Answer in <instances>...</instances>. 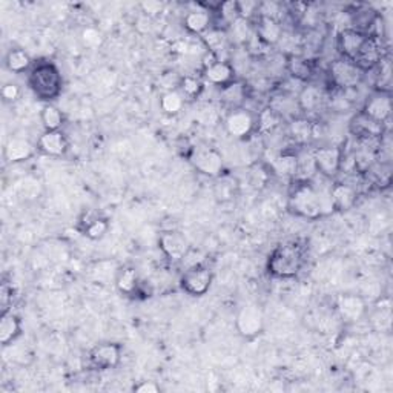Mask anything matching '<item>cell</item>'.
<instances>
[{"mask_svg":"<svg viewBox=\"0 0 393 393\" xmlns=\"http://www.w3.org/2000/svg\"><path fill=\"white\" fill-rule=\"evenodd\" d=\"M289 209L295 216L317 220L327 213L333 212V202L331 197V189L320 191L311 183H299L290 192Z\"/></svg>","mask_w":393,"mask_h":393,"instance_id":"1","label":"cell"},{"mask_svg":"<svg viewBox=\"0 0 393 393\" xmlns=\"http://www.w3.org/2000/svg\"><path fill=\"white\" fill-rule=\"evenodd\" d=\"M304 260V247L298 241H286L269 255L268 270L275 278H294L303 269Z\"/></svg>","mask_w":393,"mask_h":393,"instance_id":"2","label":"cell"},{"mask_svg":"<svg viewBox=\"0 0 393 393\" xmlns=\"http://www.w3.org/2000/svg\"><path fill=\"white\" fill-rule=\"evenodd\" d=\"M28 85L39 100L51 102L62 92V74L53 62L42 60L31 67L28 74Z\"/></svg>","mask_w":393,"mask_h":393,"instance_id":"3","label":"cell"},{"mask_svg":"<svg viewBox=\"0 0 393 393\" xmlns=\"http://www.w3.org/2000/svg\"><path fill=\"white\" fill-rule=\"evenodd\" d=\"M364 71L347 59H338L329 67V77L335 87L341 89H350L358 87L363 80Z\"/></svg>","mask_w":393,"mask_h":393,"instance_id":"4","label":"cell"},{"mask_svg":"<svg viewBox=\"0 0 393 393\" xmlns=\"http://www.w3.org/2000/svg\"><path fill=\"white\" fill-rule=\"evenodd\" d=\"M212 284V272L204 264H195L184 270L180 278L182 289L192 297H202L209 290Z\"/></svg>","mask_w":393,"mask_h":393,"instance_id":"5","label":"cell"},{"mask_svg":"<svg viewBox=\"0 0 393 393\" xmlns=\"http://www.w3.org/2000/svg\"><path fill=\"white\" fill-rule=\"evenodd\" d=\"M235 327L243 338L252 340L259 337L264 329L263 312L254 304L241 307L237 320H235Z\"/></svg>","mask_w":393,"mask_h":393,"instance_id":"6","label":"cell"},{"mask_svg":"<svg viewBox=\"0 0 393 393\" xmlns=\"http://www.w3.org/2000/svg\"><path fill=\"white\" fill-rule=\"evenodd\" d=\"M121 360V347L116 342H100L91 349L89 364L97 370L116 369Z\"/></svg>","mask_w":393,"mask_h":393,"instance_id":"7","label":"cell"},{"mask_svg":"<svg viewBox=\"0 0 393 393\" xmlns=\"http://www.w3.org/2000/svg\"><path fill=\"white\" fill-rule=\"evenodd\" d=\"M364 116L378 121V123H385L392 114V97L390 92L384 89H378L374 94H370L364 103L361 111Z\"/></svg>","mask_w":393,"mask_h":393,"instance_id":"8","label":"cell"},{"mask_svg":"<svg viewBox=\"0 0 393 393\" xmlns=\"http://www.w3.org/2000/svg\"><path fill=\"white\" fill-rule=\"evenodd\" d=\"M342 161V152L337 146H324L318 148L313 152V163L315 169L324 177H335L340 173Z\"/></svg>","mask_w":393,"mask_h":393,"instance_id":"9","label":"cell"},{"mask_svg":"<svg viewBox=\"0 0 393 393\" xmlns=\"http://www.w3.org/2000/svg\"><path fill=\"white\" fill-rule=\"evenodd\" d=\"M383 62V44L381 39L375 37V35H367L366 42H364L358 55L353 60V63L360 69H363L364 73L366 71L374 69L375 67L380 65Z\"/></svg>","mask_w":393,"mask_h":393,"instance_id":"10","label":"cell"},{"mask_svg":"<svg viewBox=\"0 0 393 393\" xmlns=\"http://www.w3.org/2000/svg\"><path fill=\"white\" fill-rule=\"evenodd\" d=\"M337 311L340 313V318L344 321V323L353 324L366 315L367 304L364 302L363 297L347 294V295H341L338 298Z\"/></svg>","mask_w":393,"mask_h":393,"instance_id":"11","label":"cell"},{"mask_svg":"<svg viewBox=\"0 0 393 393\" xmlns=\"http://www.w3.org/2000/svg\"><path fill=\"white\" fill-rule=\"evenodd\" d=\"M226 130L232 137L235 139H246L247 135H251L255 128V119L247 110L237 108L229 112V116L226 117Z\"/></svg>","mask_w":393,"mask_h":393,"instance_id":"12","label":"cell"},{"mask_svg":"<svg viewBox=\"0 0 393 393\" xmlns=\"http://www.w3.org/2000/svg\"><path fill=\"white\" fill-rule=\"evenodd\" d=\"M161 252L173 261H182L189 252V245L180 232L169 231L163 232L159 238Z\"/></svg>","mask_w":393,"mask_h":393,"instance_id":"13","label":"cell"},{"mask_svg":"<svg viewBox=\"0 0 393 393\" xmlns=\"http://www.w3.org/2000/svg\"><path fill=\"white\" fill-rule=\"evenodd\" d=\"M367 35L369 34H366L364 31L353 30V28L341 31L338 35V49L342 55V59L353 62L356 59V55H358L363 44L366 42Z\"/></svg>","mask_w":393,"mask_h":393,"instance_id":"14","label":"cell"},{"mask_svg":"<svg viewBox=\"0 0 393 393\" xmlns=\"http://www.w3.org/2000/svg\"><path fill=\"white\" fill-rule=\"evenodd\" d=\"M37 149L40 152H44L45 155L49 157H62L65 155L69 141L67 139V135L62 131H45L40 135L37 140Z\"/></svg>","mask_w":393,"mask_h":393,"instance_id":"15","label":"cell"},{"mask_svg":"<svg viewBox=\"0 0 393 393\" xmlns=\"http://www.w3.org/2000/svg\"><path fill=\"white\" fill-rule=\"evenodd\" d=\"M194 168L208 177H218L221 169H223V159L216 151V149H204V151H198L194 159H192Z\"/></svg>","mask_w":393,"mask_h":393,"instance_id":"16","label":"cell"},{"mask_svg":"<svg viewBox=\"0 0 393 393\" xmlns=\"http://www.w3.org/2000/svg\"><path fill=\"white\" fill-rule=\"evenodd\" d=\"M255 35L264 45H277L283 35V26L280 20L259 16L255 25Z\"/></svg>","mask_w":393,"mask_h":393,"instance_id":"17","label":"cell"},{"mask_svg":"<svg viewBox=\"0 0 393 393\" xmlns=\"http://www.w3.org/2000/svg\"><path fill=\"white\" fill-rule=\"evenodd\" d=\"M350 131L360 140L381 139L384 134V125L378 123V121L372 120L367 116H364L363 112H360L350 121Z\"/></svg>","mask_w":393,"mask_h":393,"instance_id":"18","label":"cell"},{"mask_svg":"<svg viewBox=\"0 0 393 393\" xmlns=\"http://www.w3.org/2000/svg\"><path fill=\"white\" fill-rule=\"evenodd\" d=\"M35 148L30 140L14 137L5 146V159L10 163H22L30 160L35 152Z\"/></svg>","mask_w":393,"mask_h":393,"instance_id":"19","label":"cell"},{"mask_svg":"<svg viewBox=\"0 0 393 393\" xmlns=\"http://www.w3.org/2000/svg\"><path fill=\"white\" fill-rule=\"evenodd\" d=\"M22 333V324L17 315L12 312H2L0 317V342L3 347L11 346Z\"/></svg>","mask_w":393,"mask_h":393,"instance_id":"20","label":"cell"},{"mask_svg":"<svg viewBox=\"0 0 393 393\" xmlns=\"http://www.w3.org/2000/svg\"><path fill=\"white\" fill-rule=\"evenodd\" d=\"M203 77L206 82H209L211 85H216V87L223 88L226 85H229L234 82L235 71L227 62H217L213 63L212 67L203 69Z\"/></svg>","mask_w":393,"mask_h":393,"instance_id":"21","label":"cell"},{"mask_svg":"<svg viewBox=\"0 0 393 393\" xmlns=\"http://www.w3.org/2000/svg\"><path fill=\"white\" fill-rule=\"evenodd\" d=\"M116 286L120 294L123 295H134L140 289V280L137 269L132 266L119 268L116 272Z\"/></svg>","mask_w":393,"mask_h":393,"instance_id":"22","label":"cell"},{"mask_svg":"<svg viewBox=\"0 0 393 393\" xmlns=\"http://www.w3.org/2000/svg\"><path fill=\"white\" fill-rule=\"evenodd\" d=\"M183 25L189 33L203 35L206 31L211 30L212 25L211 12L208 10L189 11L183 19Z\"/></svg>","mask_w":393,"mask_h":393,"instance_id":"23","label":"cell"},{"mask_svg":"<svg viewBox=\"0 0 393 393\" xmlns=\"http://www.w3.org/2000/svg\"><path fill=\"white\" fill-rule=\"evenodd\" d=\"M333 208L338 211H349L356 202V191L346 183H335L331 188Z\"/></svg>","mask_w":393,"mask_h":393,"instance_id":"24","label":"cell"},{"mask_svg":"<svg viewBox=\"0 0 393 393\" xmlns=\"http://www.w3.org/2000/svg\"><path fill=\"white\" fill-rule=\"evenodd\" d=\"M5 65L8 68V71L16 74H22L25 71H30L33 67V60L30 54H28L25 49L20 48H12L8 51L5 57Z\"/></svg>","mask_w":393,"mask_h":393,"instance_id":"25","label":"cell"},{"mask_svg":"<svg viewBox=\"0 0 393 393\" xmlns=\"http://www.w3.org/2000/svg\"><path fill=\"white\" fill-rule=\"evenodd\" d=\"M299 166V159L295 154H281L280 157L272 161V171L277 177L281 178H290L298 174Z\"/></svg>","mask_w":393,"mask_h":393,"instance_id":"26","label":"cell"},{"mask_svg":"<svg viewBox=\"0 0 393 393\" xmlns=\"http://www.w3.org/2000/svg\"><path fill=\"white\" fill-rule=\"evenodd\" d=\"M220 98L225 105L231 106V108L237 110L240 108V105L245 102L246 98V88L241 82H231L229 85L221 88L220 91Z\"/></svg>","mask_w":393,"mask_h":393,"instance_id":"27","label":"cell"},{"mask_svg":"<svg viewBox=\"0 0 393 393\" xmlns=\"http://www.w3.org/2000/svg\"><path fill=\"white\" fill-rule=\"evenodd\" d=\"M321 102H323V92L318 87H313V85L304 87L298 96L299 108L306 112H313L318 110Z\"/></svg>","mask_w":393,"mask_h":393,"instance_id":"28","label":"cell"},{"mask_svg":"<svg viewBox=\"0 0 393 393\" xmlns=\"http://www.w3.org/2000/svg\"><path fill=\"white\" fill-rule=\"evenodd\" d=\"M110 231V223L106 218H100L88 213L87 221H83V234L89 240H100L103 238Z\"/></svg>","mask_w":393,"mask_h":393,"instance_id":"29","label":"cell"},{"mask_svg":"<svg viewBox=\"0 0 393 393\" xmlns=\"http://www.w3.org/2000/svg\"><path fill=\"white\" fill-rule=\"evenodd\" d=\"M40 120L42 125L45 128V131H60L63 121H65V117H63L62 111L57 108V106L45 105L40 112Z\"/></svg>","mask_w":393,"mask_h":393,"instance_id":"30","label":"cell"},{"mask_svg":"<svg viewBox=\"0 0 393 393\" xmlns=\"http://www.w3.org/2000/svg\"><path fill=\"white\" fill-rule=\"evenodd\" d=\"M289 135L297 143H307L313 135V126L309 120L295 119L289 125Z\"/></svg>","mask_w":393,"mask_h":393,"instance_id":"31","label":"cell"},{"mask_svg":"<svg viewBox=\"0 0 393 393\" xmlns=\"http://www.w3.org/2000/svg\"><path fill=\"white\" fill-rule=\"evenodd\" d=\"M184 105V97L182 96L180 91L171 89L168 92H164L160 98V106L164 114H169V116H175L182 111Z\"/></svg>","mask_w":393,"mask_h":393,"instance_id":"32","label":"cell"},{"mask_svg":"<svg viewBox=\"0 0 393 393\" xmlns=\"http://www.w3.org/2000/svg\"><path fill=\"white\" fill-rule=\"evenodd\" d=\"M180 92L184 98H197L203 91V82L200 78L194 77V76H184L183 78H180Z\"/></svg>","mask_w":393,"mask_h":393,"instance_id":"33","label":"cell"},{"mask_svg":"<svg viewBox=\"0 0 393 393\" xmlns=\"http://www.w3.org/2000/svg\"><path fill=\"white\" fill-rule=\"evenodd\" d=\"M202 39L204 42L206 48H208V51H212L216 54L218 49L225 48V44H226V34L225 31H221L220 28H211L209 31H206L202 35Z\"/></svg>","mask_w":393,"mask_h":393,"instance_id":"34","label":"cell"},{"mask_svg":"<svg viewBox=\"0 0 393 393\" xmlns=\"http://www.w3.org/2000/svg\"><path fill=\"white\" fill-rule=\"evenodd\" d=\"M289 71L292 76L299 78V80H307L312 74V65L309 60L303 59V57H292L289 60Z\"/></svg>","mask_w":393,"mask_h":393,"instance_id":"35","label":"cell"},{"mask_svg":"<svg viewBox=\"0 0 393 393\" xmlns=\"http://www.w3.org/2000/svg\"><path fill=\"white\" fill-rule=\"evenodd\" d=\"M259 126H260V131L263 132H269L272 131L274 128L278 126L280 123V117H278V114L275 110L272 108H266L261 114H260V119H259Z\"/></svg>","mask_w":393,"mask_h":393,"instance_id":"36","label":"cell"},{"mask_svg":"<svg viewBox=\"0 0 393 393\" xmlns=\"http://www.w3.org/2000/svg\"><path fill=\"white\" fill-rule=\"evenodd\" d=\"M82 40L88 48H97L102 44V34H100V31H97L96 28H87V30L82 33Z\"/></svg>","mask_w":393,"mask_h":393,"instance_id":"37","label":"cell"},{"mask_svg":"<svg viewBox=\"0 0 393 393\" xmlns=\"http://www.w3.org/2000/svg\"><path fill=\"white\" fill-rule=\"evenodd\" d=\"M20 97V88L16 83H6L2 87V98L6 103H14L17 102V98Z\"/></svg>","mask_w":393,"mask_h":393,"instance_id":"38","label":"cell"},{"mask_svg":"<svg viewBox=\"0 0 393 393\" xmlns=\"http://www.w3.org/2000/svg\"><path fill=\"white\" fill-rule=\"evenodd\" d=\"M231 26L234 30L235 37H238L240 40H247L249 39V22H247V20L238 17Z\"/></svg>","mask_w":393,"mask_h":393,"instance_id":"39","label":"cell"},{"mask_svg":"<svg viewBox=\"0 0 393 393\" xmlns=\"http://www.w3.org/2000/svg\"><path fill=\"white\" fill-rule=\"evenodd\" d=\"M12 303V288L8 283H3L0 288V304H2V312H8L10 304Z\"/></svg>","mask_w":393,"mask_h":393,"instance_id":"40","label":"cell"},{"mask_svg":"<svg viewBox=\"0 0 393 393\" xmlns=\"http://www.w3.org/2000/svg\"><path fill=\"white\" fill-rule=\"evenodd\" d=\"M134 392H137V393H159L160 387L154 381H143L139 385H135Z\"/></svg>","mask_w":393,"mask_h":393,"instance_id":"41","label":"cell"},{"mask_svg":"<svg viewBox=\"0 0 393 393\" xmlns=\"http://www.w3.org/2000/svg\"><path fill=\"white\" fill-rule=\"evenodd\" d=\"M141 8L145 10V12H160L161 3H159V2H145V3H141Z\"/></svg>","mask_w":393,"mask_h":393,"instance_id":"42","label":"cell"}]
</instances>
